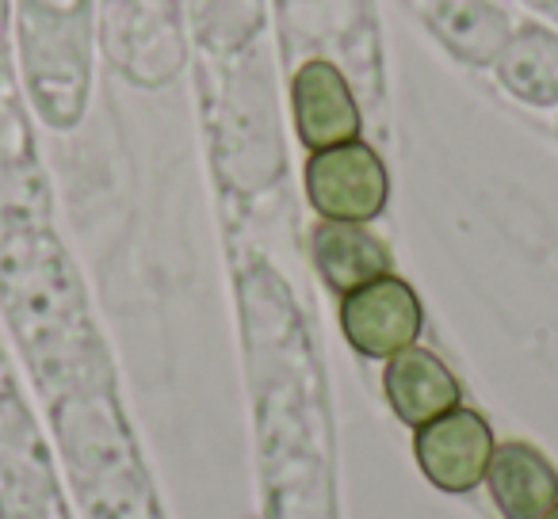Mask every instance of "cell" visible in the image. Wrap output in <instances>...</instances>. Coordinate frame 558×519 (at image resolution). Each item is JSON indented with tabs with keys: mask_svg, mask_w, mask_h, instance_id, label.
<instances>
[{
	"mask_svg": "<svg viewBox=\"0 0 558 519\" xmlns=\"http://www.w3.org/2000/svg\"><path fill=\"white\" fill-rule=\"evenodd\" d=\"M387 169L364 141L318 149L306 161V195L326 222H372L387 207Z\"/></svg>",
	"mask_w": 558,
	"mask_h": 519,
	"instance_id": "6da1fadb",
	"label": "cell"
},
{
	"mask_svg": "<svg viewBox=\"0 0 558 519\" xmlns=\"http://www.w3.org/2000/svg\"><path fill=\"white\" fill-rule=\"evenodd\" d=\"M421 321L425 318H421L417 295L398 275H383V280L344 295L341 302L344 336L367 359H390L402 348H413Z\"/></svg>",
	"mask_w": 558,
	"mask_h": 519,
	"instance_id": "7a4b0ae2",
	"label": "cell"
},
{
	"mask_svg": "<svg viewBox=\"0 0 558 519\" xmlns=\"http://www.w3.org/2000/svg\"><path fill=\"white\" fill-rule=\"evenodd\" d=\"M417 466L436 489L444 493H471L486 481L489 458L497 443L489 424L474 409H451L440 420L417 428Z\"/></svg>",
	"mask_w": 558,
	"mask_h": 519,
	"instance_id": "3957f363",
	"label": "cell"
},
{
	"mask_svg": "<svg viewBox=\"0 0 558 519\" xmlns=\"http://www.w3.org/2000/svg\"><path fill=\"white\" fill-rule=\"evenodd\" d=\"M295 126L303 146L333 149L344 141H356L360 134V108L352 100L349 81L329 62H306L295 73Z\"/></svg>",
	"mask_w": 558,
	"mask_h": 519,
	"instance_id": "277c9868",
	"label": "cell"
},
{
	"mask_svg": "<svg viewBox=\"0 0 558 519\" xmlns=\"http://www.w3.org/2000/svg\"><path fill=\"white\" fill-rule=\"evenodd\" d=\"M383 390H387L395 417L410 428H425L433 420H440L444 412L459 409L456 374L428 348H402L398 356H390Z\"/></svg>",
	"mask_w": 558,
	"mask_h": 519,
	"instance_id": "5b68a950",
	"label": "cell"
},
{
	"mask_svg": "<svg viewBox=\"0 0 558 519\" xmlns=\"http://www.w3.org/2000/svg\"><path fill=\"white\" fill-rule=\"evenodd\" d=\"M486 489L505 519H539L558 504V470L527 443H505L489 458Z\"/></svg>",
	"mask_w": 558,
	"mask_h": 519,
	"instance_id": "8992f818",
	"label": "cell"
},
{
	"mask_svg": "<svg viewBox=\"0 0 558 519\" xmlns=\"http://www.w3.org/2000/svg\"><path fill=\"white\" fill-rule=\"evenodd\" d=\"M311 248L322 280L337 295H352V291L390 275V252L360 222H322L311 237Z\"/></svg>",
	"mask_w": 558,
	"mask_h": 519,
	"instance_id": "52a82bcc",
	"label": "cell"
},
{
	"mask_svg": "<svg viewBox=\"0 0 558 519\" xmlns=\"http://www.w3.org/2000/svg\"><path fill=\"white\" fill-rule=\"evenodd\" d=\"M539 519H558V504H555V508H550V511H543Z\"/></svg>",
	"mask_w": 558,
	"mask_h": 519,
	"instance_id": "ba28073f",
	"label": "cell"
}]
</instances>
